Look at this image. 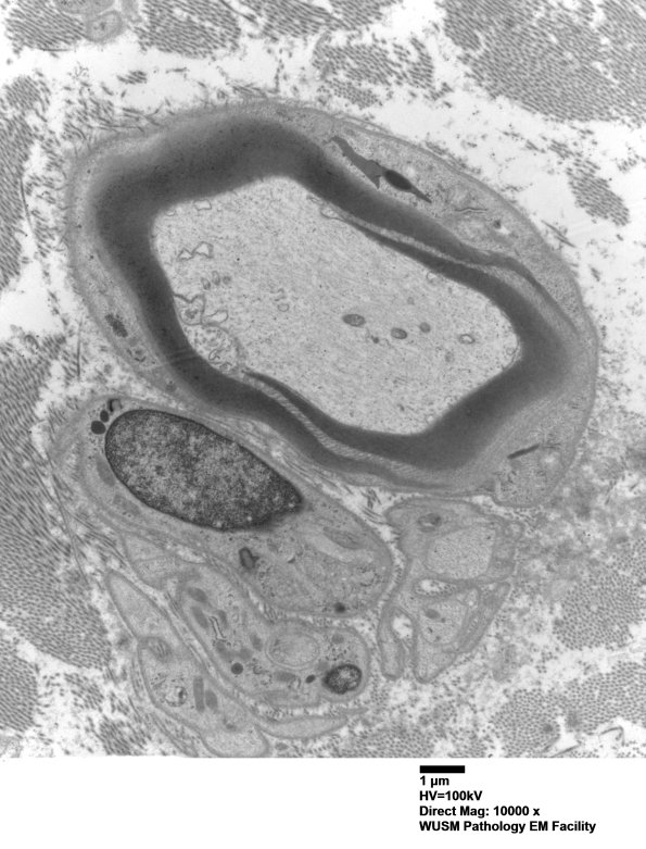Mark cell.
Wrapping results in <instances>:
<instances>
[{
  "mask_svg": "<svg viewBox=\"0 0 646 849\" xmlns=\"http://www.w3.org/2000/svg\"><path fill=\"white\" fill-rule=\"evenodd\" d=\"M105 454L139 500L192 524L246 529L301 507L297 489L254 453L172 413L122 414L107 430Z\"/></svg>",
  "mask_w": 646,
  "mask_h": 849,
  "instance_id": "cell-1",
  "label": "cell"
},
{
  "mask_svg": "<svg viewBox=\"0 0 646 849\" xmlns=\"http://www.w3.org/2000/svg\"><path fill=\"white\" fill-rule=\"evenodd\" d=\"M645 612L644 583L616 566L590 573L562 600L558 638L571 648L625 644Z\"/></svg>",
  "mask_w": 646,
  "mask_h": 849,
  "instance_id": "cell-2",
  "label": "cell"
},
{
  "mask_svg": "<svg viewBox=\"0 0 646 849\" xmlns=\"http://www.w3.org/2000/svg\"><path fill=\"white\" fill-rule=\"evenodd\" d=\"M645 672L635 663L618 664L610 673L583 683L570 700L565 698L569 721L588 725L615 716L630 720L644 717Z\"/></svg>",
  "mask_w": 646,
  "mask_h": 849,
  "instance_id": "cell-3",
  "label": "cell"
},
{
  "mask_svg": "<svg viewBox=\"0 0 646 849\" xmlns=\"http://www.w3.org/2000/svg\"><path fill=\"white\" fill-rule=\"evenodd\" d=\"M563 713L565 698L522 691L505 704L495 724L505 747L519 754H537L557 739Z\"/></svg>",
  "mask_w": 646,
  "mask_h": 849,
  "instance_id": "cell-4",
  "label": "cell"
},
{
  "mask_svg": "<svg viewBox=\"0 0 646 849\" xmlns=\"http://www.w3.org/2000/svg\"><path fill=\"white\" fill-rule=\"evenodd\" d=\"M345 722L341 715L312 716L295 719H274L264 716L263 726L268 736L282 739H297L317 736L338 728Z\"/></svg>",
  "mask_w": 646,
  "mask_h": 849,
  "instance_id": "cell-5",
  "label": "cell"
},
{
  "mask_svg": "<svg viewBox=\"0 0 646 849\" xmlns=\"http://www.w3.org/2000/svg\"><path fill=\"white\" fill-rule=\"evenodd\" d=\"M459 235L473 244L485 245L492 239L489 227L476 219H465L457 224Z\"/></svg>",
  "mask_w": 646,
  "mask_h": 849,
  "instance_id": "cell-6",
  "label": "cell"
},
{
  "mask_svg": "<svg viewBox=\"0 0 646 849\" xmlns=\"http://www.w3.org/2000/svg\"><path fill=\"white\" fill-rule=\"evenodd\" d=\"M150 649L161 660H167L170 656L168 648L161 641H151L149 644Z\"/></svg>",
  "mask_w": 646,
  "mask_h": 849,
  "instance_id": "cell-7",
  "label": "cell"
}]
</instances>
